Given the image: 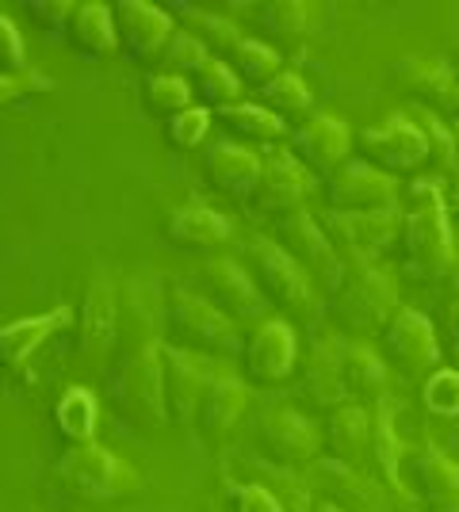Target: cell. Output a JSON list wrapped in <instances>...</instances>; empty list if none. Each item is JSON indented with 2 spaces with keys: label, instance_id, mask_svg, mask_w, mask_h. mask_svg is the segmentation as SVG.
I'll return each mask as SVG.
<instances>
[{
  "label": "cell",
  "instance_id": "6da1fadb",
  "mask_svg": "<svg viewBox=\"0 0 459 512\" xmlns=\"http://www.w3.org/2000/svg\"><path fill=\"white\" fill-rule=\"evenodd\" d=\"M398 253L410 272L425 279H444L459 264L452 218H448L444 188L437 180L410 184V203H406L402 230H398Z\"/></svg>",
  "mask_w": 459,
  "mask_h": 512
},
{
  "label": "cell",
  "instance_id": "7a4b0ae2",
  "mask_svg": "<svg viewBox=\"0 0 459 512\" xmlns=\"http://www.w3.org/2000/svg\"><path fill=\"white\" fill-rule=\"evenodd\" d=\"M398 287L394 279L375 264V260H356L345 256V276L337 291L326 299L329 325L349 337V341H368L387 329V321L398 314Z\"/></svg>",
  "mask_w": 459,
  "mask_h": 512
},
{
  "label": "cell",
  "instance_id": "3957f363",
  "mask_svg": "<svg viewBox=\"0 0 459 512\" xmlns=\"http://www.w3.org/2000/svg\"><path fill=\"white\" fill-rule=\"evenodd\" d=\"M161 329L169 337V348L192 352L203 360H222L241 352V333L230 318H222L211 302L184 291V287H169L161 299Z\"/></svg>",
  "mask_w": 459,
  "mask_h": 512
},
{
  "label": "cell",
  "instance_id": "277c9868",
  "mask_svg": "<svg viewBox=\"0 0 459 512\" xmlns=\"http://www.w3.org/2000/svg\"><path fill=\"white\" fill-rule=\"evenodd\" d=\"M241 268L257 283L261 299L272 302L287 321H314L318 291L272 237H249L241 249Z\"/></svg>",
  "mask_w": 459,
  "mask_h": 512
},
{
  "label": "cell",
  "instance_id": "5b68a950",
  "mask_svg": "<svg viewBox=\"0 0 459 512\" xmlns=\"http://www.w3.org/2000/svg\"><path fill=\"white\" fill-rule=\"evenodd\" d=\"M111 409L142 432H157L169 421L165 409V379H161V344L138 348L115 367L108 383Z\"/></svg>",
  "mask_w": 459,
  "mask_h": 512
},
{
  "label": "cell",
  "instance_id": "8992f818",
  "mask_svg": "<svg viewBox=\"0 0 459 512\" xmlns=\"http://www.w3.org/2000/svg\"><path fill=\"white\" fill-rule=\"evenodd\" d=\"M58 486L77 501L108 505L142 490V478L100 444H73L58 463Z\"/></svg>",
  "mask_w": 459,
  "mask_h": 512
},
{
  "label": "cell",
  "instance_id": "52a82bcc",
  "mask_svg": "<svg viewBox=\"0 0 459 512\" xmlns=\"http://www.w3.org/2000/svg\"><path fill=\"white\" fill-rule=\"evenodd\" d=\"M356 157L364 165H372L383 176H417V172L429 165V142H425V130L410 119V111H394L383 123L364 127L356 138Z\"/></svg>",
  "mask_w": 459,
  "mask_h": 512
},
{
  "label": "cell",
  "instance_id": "ba28073f",
  "mask_svg": "<svg viewBox=\"0 0 459 512\" xmlns=\"http://www.w3.org/2000/svg\"><path fill=\"white\" fill-rule=\"evenodd\" d=\"M253 444L261 451V459L276 470H306L318 463L322 451V432L295 406H272L261 413V421L253 425Z\"/></svg>",
  "mask_w": 459,
  "mask_h": 512
},
{
  "label": "cell",
  "instance_id": "9c48e42d",
  "mask_svg": "<svg viewBox=\"0 0 459 512\" xmlns=\"http://www.w3.org/2000/svg\"><path fill=\"white\" fill-rule=\"evenodd\" d=\"M268 237L299 264V272L314 283V291H322L326 299L337 291V283L345 276V260H341V253L333 249V241L326 237V230H322L310 214L295 211V214H287V218H280V222H272Z\"/></svg>",
  "mask_w": 459,
  "mask_h": 512
},
{
  "label": "cell",
  "instance_id": "30bf717a",
  "mask_svg": "<svg viewBox=\"0 0 459 512\" xmlns=\"http://www.w3.org/2000/svg\"><path fill=\"white\" fill-rule=\"evenodd\" d=\"M379 352L383 363L394 367L402 379H429L440 367V341L425 314H417L414 306H398V314L387 321V329L379 333Z\"/></svg>",
  "mask_w": 459,
  "mask_h": 512
},
{
  "label": "cell",
  "instance_id": "8fae6325",
  "mask_svg": "<svg viewBox=\"0 0 459 512\" xmlns=\"http://www.w3.org/2000/svg\"><path fill=\"white\" fill-rule=\"evenodd\" d=\"M241 367H245V379L264 390L291 383L299 371V337L291 321L264 318L261 325H253L241 344Z\"/></svg>",
  "mask_w": 459,
  "mask_h": 512
},
{
  "label": "cell",
  "instance_id": "7c38bea8",
  "mask_svg": "<svg viewBox=\"0 0 459 512\" xmlns=\"http://www.w3.org/2000/svg\"><path fill=\"white\" fill-rule=\"evenodd\" d=\"M199 291L203 299L219 310L222 318H230L234 325L238 321H249V325H261L264 314V299L257 291V283L249 279V272L241 268V260H230V256H211L199 264Z\"/></svg>",
  "mask_w": 459,
  "mask_h": 512
},
{
  "label": "cell",
  "instance_id": "4fadbf2b",
  "mask_svg": "<svg viewBox=\"0 0 459 512\" xmlns=\"http://www.w3.org/2000/svg\"><path fill=\"white\" fill-rule=\"evenodd\" d=\"M322 199L329 214H372V211H394L398 184L391 176L375 172L364 161H345L341 169L322 180Z\"/></svg>",
  "mask_w": 459,
  "mask_h": 512
},
{
  "label": "cell",
  "instance_id": "5bb4252c",
  "mask_svg": "<svg viewBox=\"0 0 459 512\" xmlns=\"http://www.w3.org/2000/svg\"><path fill=\"white\" fill-rule=\"evenodd\" d=\"M111 20H115L119 50L131 65H157L161 50L176 35L169 12H161L150 0H119V4H111Z\"/></svg>",
  "mask_w": 459,
  "mask_h": 512
},
{
  "label": "cell",
  "instance_id": "9a60e30c",
  "mask_svg": "<svg viewBox=\"0 0 459 512\" xmlns=\"http://www.w3.org/2000/svg\"><path fill=\"white\" fill-rule=\"evenodd\" d=\"M261 161H264V176L257 195L249 199V211L272 226V222H280L287 214L303 211L306 192H310V176L291 157V150H280V146L264 150Z\"/></svg>",
  "mask_w": 459,
  "mask_h": 512
},
{
  "label": "cell",
  "instance_id": "2e32d148",
  "mask_svg": "<svg viewBox=\"0 0 459 512\" xmlns=\"http://www.w3.org/2000/svg\"><path fill=\"white\" fill-rule=\"evenodd\" d=\"M215 375L219 371L211 367V360L161 344V379H165L169 421H176V425H196V413L203 406L211 383H215Z\"/></svg>",
  "mask_w": 459,
  "mask_h": 512
},
{
  "label": "cell",
  "instance_id": "e0dca14e",
  "mask_svg": "<svg viewBox=\"0 0 459 512\" xmlns=\"http://www.w3.org/2000/svg\"><path fill=\"white\" fill-rule=\"evenodd\" d=\"M306 490L318 493L314 501H326L341 512H387V490L375 478L333 459H318L306 467Z\"/></svg>",
  "mask_w": 459,
  "mask_h": 512
},
{
  "label": "cell",
  "instance_id": "ac0fdd59",
  "mask_svg": "<svg viewBox=\"0 0 459 512\" xmlns=\"http://www.w3.org/2000/svg\"><path fill=\"white\" fill-rule=\"evenodd\" d=\"M287 150L303 165L310 180H326L349 161L352 130L341 119H333V115H310L303 127L291 130Z\"/></svg>",
  "mask_w": 459,
  "mask_h": 512
},
{
  "label": "cell",
  "instance_id": "d6986e66",
  "mask_svg": "<svg viewBox=\"0 0 459 512\" xmlns=\"http://www.w3.org/2000/svg\"><path fill=\"white\" fill-rule=\"evenodd\" d=\"M402 482L425 512H459V463L433 444L402 459Z\"/></svg>",
  "mask_w": 459,
  "mask_h": 512
},
{
  "label": "cell",
  "instance_id": "ffe728a7",
  "mask_svg": "<svg viewBox=\"0 0 459 512\" xmlns=\"http://www.w3.org/2000/svg\"><path fill=\"white\" fill-rule=\"evenodd\" d=\"M341 348L345 344L337 337H318L310 344L299 371H295V398L303 406L318 409V413H333L337 406H345V383H341Z\"/></svg>",
  "mask_w": 459,
  "mask_h": 512
},
{
  "label": "cell",
  "instance_id": "44dd1931",
  "mask_svg": "<svg viewBox=\"0 0 459 512\" xmlns=\"http://www.w3.org/2000/svg\"><path fill=\"white\" fill-rule=\"evenodd\" d=\"M326 237L333 249L356 260H375L383 249L398 245V230H402V214L398 211H372V214H326Z\"/></svg>",
  "mask_w": 459,
  "mask_h": 512
},
{
  "label": "cell",
  "instance_id": "7402d4cb",
  "mask_svg": "<svg viewBox=\"0 0 459 512\" xmlns=\"http://www.w3.org/2000/svg\"><path fill=\"white\" fill-rule=\"evenodd\" d=\"M261 176V153H253L249 146H238V142H222L203 161V184L215 195H222V199H230V203H249L261 188Z\"/></svg>",
  "mask_w": 459,
  "mask_h": 512
},
{
  "label": "cell",
  "instance_id": "603a6c76",
  "mask_svg": "<svg viewBox=\"0 0 459 512\" xmlns=\"http://www.w3.org/2000/svg\"><path fill=\"white\" fill-rule=\"evenodd\" d=\"M391 81L406 96H414L417 107L433 111V115H444L452 111L456 115L459 107V88L456 77H452V65L437 62V58H421V54H410V58H398L391 65Z\"/></svg>",
  "mask_w": 459,
  "mask_h": 512
},
{
  "label": "cell",
  "instance_id": "cb8c5ba5",
  "mask_svg": "<svg viewBox=\"0 0 459 512\" xmlns=\"http://www.w3.org/2000/svg\"><path fill=\"white\" fill-rule=\"evenodd\" d=\"M119 341V295L111 279H96L81 306V356L88 363H108Z\"/></svg>",
  "mask_w": 459,
  "mask_h": 512
},
{
  "label": "cell",
  "instance_id": "d4e9b609",
  "mask_svg": "<svg viewBox=\"0 0 459 512\" xmlns=\"http://www.w3.org/2000/svg\"><path fill=\"white\" fill-rule=\"evenodd\" d=\"M322 448H326V459H333V463L360 467V463L372 455V413L352 406V402L326 413Z\"/></svg>",
  "mask_w": 459,
  "mask_h": 512
},
{
  "label": "cell",
  "instance_id": "484cf974",
  "mask_svg": "<svg viewBox=\"0 0 459 512\" xmlns=\"http://www.w3.org/2000/svg\"><path fill=\"white\" fill-rule=\"evenodd\" d=\"M161 237L180 253H211L230 241V222L211 207H180V211L165 214Z\"/></svg>",
  "mask_w": 459,
  "mask_h": 512
},
{
  "label": "cell",
  "instance_id": "4316f807",
  "mask_svg": "<svg viewBox=\"0 0 459 512\" xmlns=\"http://www.w3.org/2000/svg\"><path fill=\"white\" fill-rule=\"evenodd\" d=\"M341 383L352 406L375 409L387 402V363L364 341H349L341 348Z\"/></svg>",
  "mask_w": 459,
  "mask_h": 512
},
{
  "label": "cell",
  "instance_id": "83f0119b",
  "mask_svg": "<svg viewBox=\"0 0 459 512\" xmlns=\"http://www.w3.org/2000/svg\"><path fill=\"white\" fill-rule=\"evenodd\" d=\"M69 321H73V310L58 306V310H50L43 318H23L16 325H4L0 329V371L20 375L27 360L39 352V344L50 341L58 329H66Z\"/></svg>",
  "mask_w": 459,
  "mask_h": 512
},
{
  "label": "cell",
  "instance_id": "f1b7e54d",
  "mask_svg": "<svg viewBox=\"0 0 459 512\" xmlns=\"http://www.w3.org/2000/svg\"><path fill=\"white\" fill-rule=\"evenodd\" d=\"M368 459L375 463V482L391 493L398 505H410L414 497H410L406 482H402V459H406V448H402V440H398V432H394L391 402H379L372 413V455H368Z\"/></svg>",
  "mask_w": 459,
  "mask_h": 512
},
{
  "label": "cell",
  "instance_id": "f546056e",
  "mask_svg": "<svg viewBox=\"0 0 459 512\" xmlns=\"http://www.w3.org/2000/svg\"><path fill=\"white\" fill-rule=\"evenodd\" d=\"M66 43L73 54L92 58V62H100V58L115 54V50H119V39H115V20H111L108 4H100V0L77 4L73 16H69Z\"/></svg>",
  "mask_w": 459,
  "mask_h": 512
},
{
  "label": "cell",
  "instance_id": "4dcf8cb0",
  "mask_svg": "<svg viewBox=\"0 0 459 512\" xmlns=\"http://www.w3.org/2000/svg\"><path fill=\"white\" fill-rule=\"evenodd\" d=\"M245 383L234 379V375H215V383L207 390V398H203V406L196 413V428L203 440H211V444H219L230 436V428L241 421V413H245Z\"/></svg>",
  "mask_w": 459,
  "mask_h": 512
},
{
  "label": "cell",
  "instance_id": "1f68e13d",
  "mask_svg": "<svg viewBox=\"0 0 459 512\" xmlns=\"http://www.w3.org/2000/svg\"><path fill=\"white\" fill-rule=\"evenodd\" d=\"M161 299L146 279H127V291L119 295V337L138 348H150L153 341V329L161 325Z\"/></svg>",
  "mask_w": 459,
  "mask_h": 512
},
{
  "label": "cell",
  "instance_id": "d6a6232c",
  "mask_svg": "<svg viewBox=\"0 0 459 512\" xmlns=\"http://www.w3.org/2000/svg\"><path fill=\"white\" fill-rule=\"evenodd\" d=\"M215 119L238 138V146H264V150H272V146H280L287 134H291V130H287L276 115H268L261 104H234V107H226V111H219Z\"/></svg>",
  "mask_w": 459,
  "mask_h": 512
},
{
  "label": "cell",
  "instance_id": "836d02e7",
  "mask_svg": "<svg viewBox=\"0 0 459 512\" xmlns=\"http://www.w3.org/2000/svg\"><path fill=\"white\" fill-rule=\"evenodd\" d=\"M257 96H261L264 111H268V115H276L284 127H303L306 119H310V107H314L310 88H306L295 73H287V69L276 77V81H268Z\"/></svg>",
  "mask_w": 459,
  "mask_h": 512
},
{
  "label": "cell",
  "instance_id": "e575fe53",
  "mask_svg": "<svg viewBox=\"0 0 459 512\" xmlns=\"http://www.w3.org/2000/svg\"><path fill=\"white\" fill-rule=\"evenodd\" d=\"M188 88H192V100H196L203 111H226L234 107V100L241 96V81L234 77V69L219 58H211L207 65H199L196 73L188 77Z\"/></svg>",
  "mask_w": 459,
  "mask_h": 512
},
{
  "label": "cell",
  "instance_id": "d590c367",
  "mask_svg": "<svg viewBox=\"0 0 459 512\" xmlns=\"http://www.w3.org/2000/svg\"><path fill=\"white\" fill-rule=\"evenodd\" d=\"M226 65L234 69V77H238L241 85H253L257 92H261L268 81H276V77L284 73L280 54H276L268 43H261V39H245V43L226 58Z\"/></svg>",
  "mask_w": 459,
  "mask_h": 512
},
{
  "label": "cell",
  "instance_id": "8d00e7d4",
  "mask_svg": "<svg viewBox=\"0 0 459 512\" xmlns=\"http://www.w3.org/2000/svg\"><path fill=\"white\" fill-rule=\"evenodd\" d=\"M180 20H184V31H188V35H192L207 54H215L219 62H226V58L245 43L234 23L219 20V16H211V12H192V8H184V12H180Z\"/></svg>",
  "mask_w": 459,
  "mask_h": 512
},
{
  "label": "cell",
  "instance_id": "74e56055",
  "mask_svg": "<svg viewBox=\"0 0 459 512\" xmlns=\"http://www.w3.org/2000/svg\"><path fill=\"white\" fill-rule=\"evenodd\" d=\"M142 107L150 111L153 119L169 123V119H176V115L192 111V107H196V100H192V88H188V81L150 73V77L142 81Z\"/></svg>",
  "mask_w": 459,
  "mask_h": 512
},
{
  "label": "cell",
  "instance_id": "f35d334b",
  "mask_svg": "<svg viewBox=\"0 0 459 512\" xmlns=\"http://www.w3.org/2000/svg\"><path fill=\"white\" fill-rule=\"evenodd\" d=\"M257 12H249L257 31L268 39H299L306 31V4L303 0H268V4H253Z\"/></svg>",
  "mask_w": 459,
  "mask_h": 512
},
{
  "label": "cell",
  "instance_id": "ab89813d",
  "mask_svg": "<svg viewBox=\"0 0 459 512\" xmlns=\"http://www.w3.org/2000/svg\"><path fill=\"white\" fill-rule=\"evenodd\" d=\"M58 428L66 432L73 444H92V432H96V398L88 394L85 386H73L62 394V402L54 409Z\"/></svg>",
  "mask_w": 459,
  "mask_h": 512
},
{
  "label": "cell",
  "instance_id": "60d3db41",
  "mask_svg": "<svg viewBox=\"0 0 459 512\" xmlns=\"http://www.w3.org/2000/svg\"><path fill=\"white\" fill-rule=\"evenodd\" d=\"M207 62H211V54H207L188 31H176L173 39H169V46L161 50V58H157L153 69H161V77H180V81H188L199 65H207Z\"/></svg>",
  "mask_w": 459,
  "mask_h": 512
},
{
  "label": "cell",
  "instance_id": "b9f144b4",
  "mask_svg": "<svg viewBox=\"0 0 459 512\" xmlns=\"http://www.w3.org/2000/svg\"><path fill=\"white\" fill-rule=\"evenodd\" d=\"M410 111V119H414L417 127L425 130V142H429V165H437V169H456L459 165V153H456V134L444 127V119L433 115V111H425V107H406Z\"/></svg>",
  "mask_w": 459,
  "mask_h": 512
},
{
  "label": "cell",
  "instance_id": "7bdbcfd3",
  "mask_svg": "<svg viewBox=\"0 0 459 512\" xmlns=\"http://www.w3.org/2000/svg\"><path fill=\"white\" fill-rule=\"evenodd\" d=\"M421 402L433 417H459V367H437L421 386Z\"/></svg>",
  "mask_w": 459,
  "mask_h": 512
},
{
  "label": "cell",
  "instance_id": "ee69618b",
  "mask_svg": "<svg viewBox=\"0 0 459 512\" xmlns=\"http://www.w3.org/2000/svg\"><path fill=\"white\" fill-rule=\"evenodd\" d=\"M207 130H211V111L192 107V111H184V115H176V119L165 123V142L180 153L199 150V142L207 138Z\"/></svg>",
  "mask_w": 459,
  "mask_h": 512
},
{
  "label": "cell",
  "instance_id": "f6af8a7d",
  "mask_svg": "<svg viewBox=\"0 0 459 512\" xmlns=\"http://www.w3.org/2000/svg\"><path fill=\"white\" fill-rule=\"evenodd\" d=\"M73 8H77V4H69V0H27V4H23L27 20L35 23L39 31H50V35H66Z\"/></svg>",
  "mask_w": 459,
  "mask_h": 512
},
{
  "label": "cell",
  "instance_id": "bcb514c9",
  "mask_svg": "<svg viewBox=\"0 0 459 512\" xmlns=\"http://www.w3.org/2000/svg\"><path fill=\"white\" fill-rule=\"evenodd\" d=\"M230 505H234V512H284L280 501H276V493L268 490L264 482H241V486H234Z\"/></svg>",
  "mask_w": 459,
  "mask_h": 512
},
{
  "label": "cell",
  "instance_id": "7dc6e473",
  "mask_svg": "<svg viewBox=\"0 0 459 512\" xmlns=\"http://www.w3.org/2000/svg\"><path fill=\"white\" fill-rule=\"evenodd\" d=\"M50 88H54V81L35 73V69H27L20 77H0V111L23 100V96H31V92H50Z\"/></svg>",
  "mask_w": 459,
  "mask_h": 512
},
{
  "label": "cell",
  "instance_id": "c3c4849f",
  "mask_svg": "<svg viewBox=\"0 0 459 512\" xmlns=\"http://www.w3.org/2000/svg\"><path fill=\"white\" fill-rule=\"evenodd\" d=\"M27 73V62H23V39L12 23L0 16V77H20Z\"/></svg>",
  "mask_w": 459,
  "mask_h": 512
},
{
  "label": "cell",
  "instance_id": "681fc988",
  "mask_svg": "<svg viewBox=\"0 0 459 512\" xmlns=\"http://www.w3.org/2000/svg\"><path fill=\"white\" fill-rule=\"evenodd\" d=\"M444 337H448V348L459 356V299L448 306V314H444Z\"/></svg>",
  "mask_w": 459,
  "mask_h": 512
},
{
  "label": "cell",
  "instance_id": "f907efd6",
  "mask_svg": "<svg viewBox=\"0 0 459 512\" xmlns=\"http://www.w3.org/2000/svg\"><path fill=\"white\" fill-rule=\"evenodd\" d=\"M444 207H448V218L459 222V176H452L448 188H444Z\"/></svg>",
  "mask_w": 459,
  "mask_h": 512
},
{
  "label": "cell",
  "instance_id": "816d5d0a",
  "mask_svg": "<svg viewBox=\"0 0 459 512\" xmlns=\"http://www.w3.org/2000/svg\"><path fill=\"white\" fill-rule=\"evenodd\" d=\"M310 512H341V509H333V505H326V501H314V509Z\"/></svg>",
  "mask_w": 459,
  "mask_h": 512
},
{
  "label": "cell",
  "instance_id": "f5cc1de1",
  "mask_svg": "<svg viewBox=\"0 0 459 512\" xmlns=\"http://www.w3.org/2000/svg\"><path fill=\"white\" fill-rule=\"evenodd\" d=\"M452 77H456V88H459V54H456V62H452Z\"/></svg>",
  "mask_w": 459,
  "mask_h": 512
},
{
  "label": "cell",
  "instance_id": "db71d44e",
  "mask_svg": "<svg viewBox=\"0 0 459 512\" xmlns=\"http://www.w3.org/2000/svg\"><path fill=\"white\" fill-rule=\"evenodd\" d=\"M456 153H459V130H456Z\"/></svg>",
  "mask_w": 459,
  "mask_h": 512
}]
</instances>
